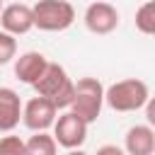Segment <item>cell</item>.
Returning <instances> with one entry per match:
<instances>
[{
	"label": "cell",
	"mask_w": 155,
	"mask_h": 155,
	"mask_svg": "<svg viewBox=\"0 0 155 155\" xmlns=\"http://www.w3.org/2000/svg\"><path fill=\"white\" fill-rule=\"evenodd\" d=\"M22 121V99L12 87H0V131H12Z\"/></svg>",
	"instance_id": "11"
},
{
	"label": "cell",
	"mask_w": 155,
	"mask_h": 155,
	"mask_svg": "<svg viewBox=\"0 0 155 155\" xmlns=\"http://www.w3.org/2000/svg\"><path fill=\"white\" fill-rule=\"evenodd\" d=\"M0 27H2V31L12 34V36H22V34L31 31V29H34V15H31V7L24 5V2L5 5L2 12H0Z\"/></svg>",
	"instance_id": "8"
},
{
	"label": "cell",
	"mask_w": 155,
	"mask_h": 155,
	"mask_svg": "<svg viewBox=\"0 0 155 155\" xmlns=\"http://www.w3.org/2000/svg\"><path fill=\"white\" fill-rule=\"evenodd\" d=\"M104 107V85L97 78H80L78 82H73V102H70V111L78 114L85 124H94L102 114Z\"/></svg>",
	"instance_id": "3"
},
{
	"label": "cell",
	"mask_w": 155,
	"mask_h": 155,
	"mask_svg": "<svg viewBox=\"0 0 155 155\" xmlns=\"http://www.w3.org/2000/svg\"><path fill=\"white\" fill-rule=\"evenodd\" d=\"M0 155H24V140L19 136H2L0 138Z\"/></svg>",
	"instance_id": "15"
},
{
	"label": "cell",
	"mask_w": 155,
	"mask_h": 155,
	"mask_svg": "<svg viewBox=\"0 0 155 155\" xmlns=\"http://www.w3.org/2000/svg\"><path fill=\"white\" fill-rule=\"evenodd\" d=\"M31 15L34 27L41 31H65L75 22V7L68 0H39Z\"/></svg>",
	"instance_id": "4"
},
{
	"label": "cell",
	"mask_w": 155,
	"mask_h": 155,
	"mask_svg": "<svg viewBox=\"0 0 155 155\" xmlns=\"http://www.w3.org/2000/svg\"><path fill=\"white\" fill-rule=\"evenodd\" d=\"M46 65H48V58L41 51H24L15 56V78L24 85H34Z\"/></svg>",
	"instance_id": "10"
},
{
	"label": "cell",
	"mask_w": 155,
	"mask_h": 155,
	"mask_svg": "<svg viewBox=\"0 0 155 155\" xmlns=\"http://www.w3.org/2000/svg\"><path fill=\"white\" fill-rule=\"evenodd\" d=\"M136 29L145 36L155 34V2L145 0L138 10H136Z\"/></svg>",
	"instance_id": "13"
},
{
	"label": "cell",
	"mask_w": 155,
	"mask_h": 155,
	"mask_svg": "<svg viewBox=\"0 0 155 155\" xmlns=\"http://www.w3.org/2000/svg\"><path fill=\"white\" fill-rule=\"evenodd\" d=\"M94 155H126V153H124V148H119V145H114V143H107V145L97 148Z\"/></svg>",
	"instance_id": "16"
},
{
	"label": "cell",
	"mask_w": 155,
	"mask_h": 155,
	"mask_svg": "<svg viewBox=\"0 0 155 155\" xmlns=\"http://www.w3.org/2000/svg\"><path fill=\"white\" fill-rule=\"evenodd\" d=\"M87 126L90 124H85L78 114H73L70 109L68 111H63L61 116H56V121H53V140L61 145V148H65V150H75V148H82V143L87 140Z\"/></svg>",
	"instance_id": "5"
},
{
	"label": "cell",
	"mask_w": 155,
	"mask_h": 155,
	"mask_svg": "<svg viewBox=\"0 0 155 155\" xmlns=\"http://www.w3.org/2000/svg\"><path fill=\"white\" fill-rule=\"evenodd\" d=\"M58 116V109L51 99L46 97H31L24 107H22V124L29 128V131H48L53 126Z\"/></svg>",
	"instance_id": "6"
},
{
	"label": "cell",
	"mask_w": 155,
	"mask_h": 155,
	"mask_svg": "<svg viewBox=\"0 0 155 155\" xmlns=\"http://www.w3.org/2000/svg\"><path fill=\"white\" fill-rule=\"evenodd\" d=\"M148 99H150V87H148V82H143L138 78L116 80L114 85H109L104 90V104L121 114L143 109L148 104Z\"/></svg>",
	"instance_id": "1"
},
{
	"label": "cell",
	"mask_w": 155,
	"mask_h": 155,
	"mask_svg": "<svg viewBox=\"0 0 155 155\" xmlns=\"http://www.w3.org/2000/svg\"><path fill=\"white\" fill-rule=\"evenodd\" d=\"M0 12H2V2H0Z\"/></svg>",
	"instance_id": "18"
},
{
	"label": "cell",
	"mask_w": 155,
	"mask_h": 155,
	"mask_svg": "<svg viewBox=\"0 0 155 155\" xmlns=\"http://www.w3.org/2000/svg\"><path fill=\"white\" fill-rule=\"evenodd\" d=\"M17 56V39L7 31H0V65L10 63Z\"/></svg>",
	"instance_id": "14"
},
{
	"label": "cell",
	"mask_w": 155,
	"mask_h": 155,
	"mask_svg": "<svg viewBox=\"0 0 155 155\" xmlns=\"http://www.w3.org/2000/svg\"><path fill=\"white\" fill-rule=\"evenodd\" d=\"M126 155H153L155 153V131L150 124H136L124 136Z\"/></svg>",
	"instance_id": "9"
},
{
	"label": "cell",
	"mask_w": 155,
	"mask_h": 155,
	"mask_svg": "<svg viewBox=\"0 0 155 155\" xmlns=\"http://www.w3.org/2000/svg\"><path fill=\"white\" fill-rule=\"evenodd\" d=\"M24 155H58V143L46 131H34L24 140Z\"/></svg>",
	"instance_id": "12"
},
{
	"label": "cell",
	"mask_w": 155,
	"mask_h": 155,
	"mask_svg": "<svg viewBox=\"0 0 155 155\" xmlns=\"http://www.w3.org/2000/svg\"><path fill=\"white\" fill-rule=\"evenodd\" d=\"M65 155H87V153H85V150H80V148H75V150H68Z\"/></svg>",
	"instance_id": "17"
},
{
	"label": "cell",
	"mask_w": 155,
	"mask_h": 155,
	"mask_svg": "<svg viewBox=\"0 0 155 155\" xmlns=\"http://www.w3.org/2000/svg\"><path fill=\"white\" fill-rule=\"evenodd\" d=\"M0 2H5V0H0Z\"/></svg>",
	"instance_id": "19"
},
{
	"label": "cell",
	"mask_w": 155,
	"mask_h": 155,
	"mask_svg": "<svg viewBox=\"0 0 155 155\" xmlns=\"http://www.w3.org/2000/svg\"><path fill=\"white\" fill-rule=\"evenodd\" d=\"M31 87L36 90L39 97L51 99L56 104V109H68L73 102V80L61 63L48 61V65L44 68V73L39 75V80Z\"/></svg>",
	"instance_id": "2"
},
{
	"label": "cell",
	"mask_w": 155,
	"mask_h": 155,
	"mask_svg": "<svg viewBox=\"0 0 155 155\" xmlns=\"http://www.w3.org/2000/svg\"><path fill=\"white\" fill-rule=\"evenodd\" d=\"M82 22H85L87 31L104 36V34H111V31L119 27V10H116L111 2L97 0V2L87 5L85 15H82Z\"/></svg>",
	"instance_id": "7"
}]
</instances>
